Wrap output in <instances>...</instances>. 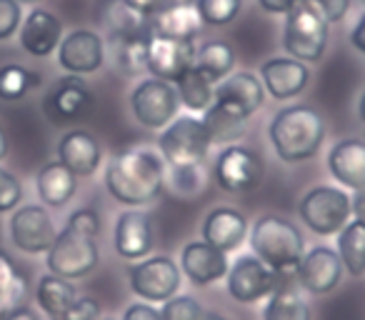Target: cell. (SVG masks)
<instances>
[{
  "instance_id": "obj_1",
  "label": "cell",
  "mask_w": 365,
  "mask_h": 320,
  "mask_svg": "<svg viewBox=\"0 0 365 320\" xmlns=\"http://www.w3.org/2000/svg\"><path fill=\"white\" fill-rule=\"evenodd\" d=\"M98 233H101V218L96 210H76L48 250V270L66 280H78L93 273L101 260V250L96 243Z\"/></svg>"
},
{
  "instance_id": "obj_2",
  "label": "cell",
  "mask_w": 365,
  "mask_h": 320,
  "mask_svg": "<svg viewBox=\"0 0 365 320\" xmlns=\"http://www.w3.org/2000/svg\"><path fill=\"white\" fill-rule=\"evenodd\" d=\"M165 165L150 150L130 148L118 153L106 170V188L123 205H145L163 193Z\"/></svg>"
},
{
  "instance_id": "obj_3",
  "label": "cell",
  "mask_w": 365,
  "mask_h": 320,
  "mask_svg": "<svg viewBox=\"0 0 365 320\" xmlns=\"http://www.w3.org/2000/svg\"><path fill=\"white\" fill-rule=\"evenodd\" d=\"M270 140L285 163H303L320 150L325 140V123L308 105H288L275 113L270 123Z\"/></svg>"
},
{
  "instance_id": "obj_4",
  "label": "cell",
  "mask_w": 365,
  "mask_h": 320,
  "mask_svg": "<svg viewBox=\"0 0 365 320\" xmlns=\"http://www.w3.org/2000/svg\"><path fill=\"white\" fill-rule=\"evenodd\" d=\"M250 248L275 273L290 275L305 253L303 233L280 215H263L250 230Z\"/></svg>"
},
{
  "instance_id": "obj_5",
  "label": "cell",
  "mask_w": 365,
  "mask_h": 320,
  "mask_svg": "<svg viewBox=\"0 0 365 320\" xmlns=\"http://www.w3.org/2000/svg\"><path fill=\"white\" fill-rule=\"evenodd\" d=\"M328 18L315 0H300L288 13L283 28V48L300 63H318L328 48Z\"/></svg>"
},
{
  "instance_id": "obj_6",
  "label": "cell",
  "mask_w": 365,
  "mask_h": 320,
  "mask_svg": "<svg viewBox=\"0 0 365 320\" xmlns=\"http://www.w3.org/2000/svg\"><path fill=\"white\" fill-rule=\"evenodd\" d=\"M213 138L205 123L200 118L182 115L168 125V130L160 135V150L170 168L180 165H200L208 155Z\"/></svg>"
},
{
  "instance_id": "obj_7",
  "label": "cell",
  "mask_w": 365,
  "mask_h": 320,
  "mask_svg": "<svg viewBox=\"0 0 365 320\" xmlns=\"http://www.w3.org/2000/svg\"><path fill=\"white\" fill-rule=\"evenodd\" d=\"M350 215H353V208H350L348 193L333 185H318L308 190L300 200V218L318 235L340 233L348 225Z\"/></svg>"
},
{
  "instance_id": "obj_8",
  "label": "cell",
  "mask_w": 365,
  "mask_h": 320,
  "mask_svg": "<svg viewBox=\"0 0 365 320\" xmlns=\"http://www.w3.org/2000/svg\"><path fill=\"white\" fill-rule=\"evenodd\" d=\"M263 100H265L263 81H258L253 73L240 71L218 83V88L213 91V103L210 105L218 108L220 113H225L233 120L245 123L263 105Z\"/></svg>"
},
{
  "instance_id": "obj_9",
  "label": "cell",
  "mask_w": 365,
  "mask_h": 320,
  "mask_svg": "<svg viewBox=\"0 0 365 320\" xmlns=\"http://www.w3.org/2000/svg\"><path fill=\"white\" fill-rule=\"evenodd\" d=\"M288 275L275 273L263 263L258 255H240L228 270V293L238 303H255V300L270 295Z\"/></svg>"
},
{
  "instance_id": "obj_10",
  "label": "cell",
  "mask_w": 365,
  "mask_h": 320,
  "mask_svg": "<svg viewBox=\"0 0 365 320\" xmlns=\"http://www.w3.org/2000/svg\"><path fill=\"white\" fill-rule=\"evenodd\" d=\"M213 175L218 185L228 193H248L263 180V160L255 150L245 145H228L215 160Z\"/></svg>"
},
{
  "instance_id": "obj_11",
  "label": "cell",
  "mask_w": 365,
  "mask_h": 320,
  "mask_svg": "<svg viewBox=\"0 0 365 320\" xmlns=\"http://www.w3.org/2000/svg\"><path fill=\"white\" fill-rule=\"evenodd\" d=\"M130 105L135 118L145 128H165L168 120H173L180 105V98L173 83L168 81H143L140 86L133 91Z\"/></svg>"
},
{
  "instance_id": "obj_12",
  "label": "cell",
  "mask_w": 365,
  "mask_h": 320,
  "mask_svg": "<svg viewBox=\"0 0 365 320\" xmlns=\"http://www.w3.org/2000/svg\"><path fill=\"white\" fill-rule=\"evenodd\" d=\"M130 288L145 300H170L180 288V270L165 255H155L130 268Z\"/></svg>"
},
{
  "instance_id": "obj_13",
  "label": "cell",
  "mask_w": 365,
  "mask_h": 320,
  "mask_svg": "<svg viewBox=\"0 0 365 320\" xmlns=\"http://www.w3.org/2000/svg\"><path fill=\"white\" fill-rule=\"evenodd\" d=\"M195 63L193 41L148 36V73L158 81L175 83Z\"/></svg>"
},
{
  "instance_id": "obj_14",
  "label": "cell",
  "mask_w": 365,
  "mask_h": 320,
  "mask_svg": "<svg viewBox=\"0 0 365 320\" xmlns=\"http://www.w3.org/2000/svg\"><path fill=\"white\" fill-rule=\"evenodd\" d=\"M56 225L41 205H23L11 218V240L28 255L48 253L56 240Z\"/></svg>"
},
{
  "instance_id": "obj_15",
  "label": "cell",
  "mask_w": 365,
  "mask_h": 320,
  "mask_svg": "<svg viewBox=\"0 0 365 320\" xmlns=\"http://www.w3.org/2000/svg\"><path fill=\"white\" fill-rule=\"evenodd\" d=\"M58 63L71 76H88L96 73L106 63V43L93 31H73L58 46Z\"/></svg>"
},
{
  "instance_id": "obj_16",
  "label": "cell",
  "mask_w": 365,
  "mask_h": 320,
  "mask_svg": "<svg viewBox=\"0 0 365 320\" xmlns=\"http://www.w3.org/2000/svg\"><path fill=\"white\" fill-rule=\"evenodd\" d=\"M295 273H298V280L305 290L323 295L330 293L340 283V278H343V263H340V255L335 250L320 245V248L303 253Z\"/></svg>"
},
{
  "instance_id": "obj_17",
  "label": "cell",
  "mask_w": 365,
  "mask_h": 320,
  "mask_svg": "<svg viewBox=\"0 0 365 320\" xmlns=\"http://www.w3.org/2000/svg\"><path fill=\"white\" fill-rule=\"evenodd\" d=\"M91 103H93V96H91V91L83 86V81H78L76 76H68V78H63L61 83H56V88L46 96L43 110L51 118V123L66 125V123H73L86 115Z\"/></svg>"
},
{
  "instance_id": "obj_18",
  "label": "cell",
  "mask_w": 365,
  "mask_h": 320,
  "mask_svg": "<svg viewBox=\"0 0 365 320\" xmlns=\"http://www.w3.org/2000/svg\"><path fill=\"white\" fill-rule=\"evenodd\" d=\"M180 268L193 285H210L228 275V258L223 250L213 248L205 240H198L182 248Z\"/></svg>"
},
{
  "instance_id": "obj_19",
  "label": "cell",
  "mask_w": 365,
  "mask_h": 320,
  "mask_svg": "<svg viewBox=\"0 0 365 320\" xmlns=\"http://www.w3.org/2000/svg\"><path fill=\"white\" fill-rule=\"evenodd\" d=\"M148 28H150V36L193 41V38L200 36L203 18H200L193 0L190 3H173V6H165L163 11L153 13L148 18Z\"/></svg>"
},
{
  "instance_id": "obj_20",
  "label": "cell",
  "mask_w": 365,
  "mask_h": 320,
  "mask_svg": "<svg viewBox=\"0 0 365 320\" xmlns=\"http://www.w3.org/2000/svg\"><path fill=\"white\" fill-rule=\"evenodd\" d=\"M260 78L268 93L278 100H290V98L300 96L310 81V73L305 63L295 61V58H270L260 68Z\"/></svg>"
},
{
  "instance_id": "obj_21",
  "label": "cell",
  "mask_w": 365,
  "mask_h": 320,
  "mask_svg": "<svg viewBox=\"0 0 365 320\" xmlns=\"http://www.w3.org/2000/svg\"><path fill=\"white\" fill-rule=\"evenodd\" d=\"M63 41V23L51 11L36 8L21 26V46L28 56L46 58L61 46Z\"/></svg>"
},
{
  "instance_id": "obj_22",
  "label": "cell",
  "mask_w": 365,
  "mask_h": 320,
  "mask_svg": "<svg viewBox=\"0 0 365 320\" xmlns=\"http://www.w3.org/2000/svg\"><path fill=\"white\" fill-rule=\"evenodd\" d=\"M98 23L108 33V41L150 36L148 16H143L138 8H133L125 0H103L98 8Z\"/></svg>"
},
{
  "instance_id": "obj_23",
  "label": "cell",
  "mask_w": 365,
  "mask_h": 320,
  "mask_svg": "<svg viewBox=\"0 0 365 320\" xmlns=\"http://www.w3.org/2000/svg\"><path fill=\"white\" fill-rule=\"evenodd\" d=\"M248 235V223L245 215L238 213L235 208H215L205 215L203 223V240L213 248L230 253V250L240 248V243Z\"/></svg>"
},
{
  "instance_id": "obj_24",
  "label": "cell",
  "mask_w": 365,
  "mask_h": 320,
  "mask_svg": "<svg viewBox=\"0 0 365 320\" xmlns=\"http://www.w3.org/2000/svg\"><path fill=\"white\" fill-rule=\"evenodd\" d=\"M153 248L150 220L140 210H125L115 223V250L125 260H140Z\"/></svg>"
},
{
  "instance_id": "obj_25",
  "label": "cell",
  "mask_w": 365,
  "mask_h": 320,
  "mask_svg": "<svg viewBox=\"0 0 365 320\" xmlns=\"http://www.w3.org/2000/svg\"><path fill=\"white\" fill-rule=\"evenodd\" d=\"M328 168L338 183L345 188H365V140L345 138L330 150Z\"/></svg>"
},
{
  "instance_id": "obj_26",
  "label": "cell",
  "mask_w": 365,
  "mask_h": 320,
  "mask_svg": "<svg viewBox=\"0 0 365 320\" xmlns=\"http://www.w3.org/2000/svg\"><path fill=\"white\" fill-rule=\"evenodd\" d=\"M58 160L76 175H93L101 165V145L86 130H71L58 143Z\"/></svg>"
},
{
  "instance_id": "obj_27",
  "label": "cell",
  "mask_w": 365,
  "mask_h": 320,
  "mask_svg": "<svg viewBox=\"0 0 365 320\" xmlns=\"http://www.w3.org/2000/svg\"><path fill=\"white\" fill-rule=\"evenodd\" d=\"M36 185L43 203L51 205V208H63L76 195L78 175L71 168H66L61 160H56V163L43 165L41 173H38Z\"/></svg>"
},
{
  "instance_id": "obj_28",
  "label": "cell",
  "mask_w": 365,
  "mask_h": 320,
  "mask_svg": "<svg viewBox=\"0 0 365 320\" xmlns=\"http://www.w3.org/2000/svg\"><path fill=\"white\" fill-rule=\"evenodd\" d=\"M78 293L73 288L71 280L61 278V275H43L41 283H38V305L43 308V313L48 318L58 320L73 303H76Z\"/></svg>"
},
{
  "instance_id": "obj_29",
  "label": "cell",
  "mask_w": 365,
  "mask_h": 320,
  "mask_svg": "<svg viewBox=\"0 0 365 320\" xmlns=\"http://www.w3.org/2000/svg\"><path fill=\"white\" fill-rule=\"evenodd\" d=\"M265 320H310V308L303 295L290 283H280L270 293V300L263 310Z\"/></svg>"
},
{
  "instance_id": "obj_30",
  "label": "cell",
  "mask_w": 365,
  "mask_h": 320,
  "mask_svg": "<svg viewBox=\"0 0 365 320\" xmlns=\"http://www.w3.org/2000/svg\"><path fill=\"white\" fill-rule=\"evenodd\" d=\"M195 68L208 78L210 83H220L228 78V73L235 66V53L228 43L223 41H210L205 43L200 51H195Z\"/></svg>"
},
{
  "instance_id": "obj_31",
  "label": "cell",
  "mask_w": 365,
  "mask_h": 320,
  "mask_svg": "<svg viewBox=\"0 0 365 320\" xmlns=\"http://www.w3.org/2000/svg\"><path fill=\"white\" fill-rule=\"evenodd\" d=\"M175 91L180 103L188 110L193 113H205L213 103V83L198 71V68H188V73H182L180 78L175 81Z\"/></svg>"
},
{
  "instance_id": "obj_32",
  "label": "cell",
  "mask_w": 365,
  "mask_h": 320,
  "mask_svg": "<svg viewBox=\"0 0 365 320\" xmlns=\"http://www.w3.org/2000/svg\"><path fill=\"white\" fill-rule=\"evenodd\" d=\"M338 255L350 275L365 273V225L353 220L338 233Z\"/></svg>"
},
{
  "instance_id": "obj_33",
  "label": "cell",
  "mask_w": 365,
  "mask_h": 320,
  "mask_svg": "<svg viewBox=\"0 0 365 320\" xmlns=\"http://www.w3.org/2000/svg\"><path fill=\"white\" fill-rule=\"evenodd\" d=\"M113 61L115 68L125 76H140L148 71V36L123 38V41H110Z\"/></svg>"
},
{
  "instance_id": "obj_34",
  "label": "cell",
  "mask_w": 365,
  "mask_h": 320,
  "mask_svg": "<svg viewBox=\"0 0 365 320\" xmlns=\"http://www.w3.org/2000/svg\"><path fill=\"white\" fill-rule=\"evenodd\" d=\"M28 295V283L6 253H0V308L11 313L21 308Z\"/></svg>"
},
{
  "instance_id": "obj_35",
  "label": "cell",
  "mask_w": 365,
  "mask_h": 320,
  "mask_svg": "<svg viewBox=\"0 0 365 320\" xmlns=\"http://www.w3.org/2000/svg\"><path fill=\"white\" fill-rule=\"evenodd\" d=\"M41 86V76L16 63L0 68V98L3 100H21L33 88Z\"/></svg>"
},
{
  "instance_id": "obj_36",
  "label": "cell",
  "mask_w": 365,
  "mask_h": 320,
  "mask_svg": "<svg viewBox=\"0 0 365 320\" xmlns=\"http://www.w3.org/2000/svg\"><path fill=\"white\" fill-rule=\"evenodd\" d=\"M195 8H198L203 23L220 28L238 18L240 8H243V0H195Z\"/></svg>"
},
{
  "instance_id": "obj_37",
  "label": "cell",
  "mask_w": 365,
  "mask_h": 320,
  "mask_svg": "<svg viewBox=\"0 0 365 320\" xmlns=\"http://www.w3.org/2000/svg\"><path fill=\"white\" fill-rule=\"evenodd\" d=\"M160 320H203V308L190 295H178L163 303Z\"/></svg>"
},
{
  "instance_id": "obj_38",
  "label": "cell",
  "mask_w": 365,
  "mask_h": 320,
  "mask_svg": "<svg viewBox=\"0 0 365 320\" xmlns=\"http://www.w3.org/2000/svg\"><path fill=\"white\" fill-rule=\"evenodd\" d=\"M23 198V185L11 170L0 168V213H8V210L18 208Z\"/></svg>"
},
{
  "instance_id": "obj_39",
  "label": "cell",
  "mask_w": 365,
  "mask_h": 320,
  "mask_svg": "<svg viewBox=\"0 0 365 320\" xmlns=\"http://www.w3.org/2000/svg\"><path fill=\"white\" fill-rule=\"evenodd\" d=\"M23 23L18 0H0V41H8Z\"/></svg>"
},
{
  "instance_id": "obj_40",
  "label": "cell",
  "mask_w": 365,
  "mask_h": 320,
  "mask_svg": "<svg viewBox=\"0 0 365 320\" xmlns=\"http://www.w3.org/2000/svg\"><path fill=\"white\" fill-rule=\"evenodd\" d=\"M101 318V305L93 298H76V303L66 310L58 320H98Z\"/></svg>"
},
{
  "instance_id": "obj_41",
  "label": "cell",
  "mask_w": 365,
  "mask_h": 320,
  "mask_svg": "<svg viewBox=\"0 0 365 320\" xmlns=\"http://www.w3.org/2000/svg\"><path fill=\"white\" fill-rule=\"evenodd\" d=\"M320 6V11L325 13V18H328V23H338L343 21L345 16H348L350 6H353V0H315Z\"/></svg>"
},
{
  "instance_id": "obj_42",
  "label": "cell",
  "mask_w": 365,
  "mask_h": 320,
  "mask_svg": "<svg viewBox=\"0 0 365 320\" xmlns=\"http://www.w3.org/2000/svg\"><path fill=\"white\" fill-rule=\"evenodd\" d=\"M125 3H130V6L138 8L143 16L150 18L153 13L163 11L165 6H173V3H190V0H125Z\"/></svg>"
},
{
  "instance_id": "obj_43",
  "label": "cell",
  "mask_w": 365,
  "mask_h": 320,
  "mask_svg": "<svg viewBox=\"0 0 365 320\" xmlns=\"http://www.w3.org/2000/svg\"><path fill=\"white\" fill-rule=\"evenodd\" d=\"M123 320H160V310L145 303H135L123 313Z\"/></svg>"
},
{
  "instance_id": "obj_44",
  "label": "cell",
  "mask_w": 365,
  "mask_h": 320,
  "mask_svg": "<svg viewBox=\"0 0 365 320\" xmlns=\"http://www.w3.org/2000/svg\"><path fill=\"white\" fill-rule=\"evenodd\" d=\"M300 0H258V6L265 13H273V16H288Z\"/></svg>"
},
{
  "instance_id": "obj_45",
  "label": "cell",
  "mask_w": 365,
  "mask_h": 320,
  "mask_svg": "<svg viewBox=\"0 0 365 320\" xmlns=\"http://www.w3.org/2000/svg\"><path fill=\"white\" fill-rule=\"evenodd\" d=\"M350 208H353V218L365 225V188L355 190V195L350 198Z\"/></svg>"
},
{
  "instance_id": "obj_46",
  "label": "cell",
  "mask_w": 365,
  "mask_h": 320,
  "mask_svg": "<svg viewBox=\"0 0 365 320\" xmlns=\"http://www.w3.org/2000/svg\"><path fill=\"white\" fill-rule=\"evenodd\" d=\"M350 43H353L360 53H365V13L358 18V23H355L353 33H350Z\"/></svg>"
},
{
  "instance_id": "obj_47",
  "label": "cell",
  "mask_w": 365,
  "mask_h": 320,
  "mask_svg": "<svg viewBox=\"0 0 365 320\" xmlns=\"http://www.w3.org/2000/svg\"><path fill=\"white\" fill-rule=\"evenodd\" d=\"M6 320H38V315L33 313V310H28L26 305H21V308L6 313Z\"/></svg>"
},
{
  "instance_id": "obj_48",
  "label": "cell",
  "mask_w": 365,
  "mask_h": 320,
  "mask_svg": "<svg viewBox=\"0 0 365 320\" xmlns=\"http://www.w3.org/2000/svg\"><path fill=\"white\" fill-rule=\"evenodd\" d=\"M8 155V135H6V130L0 128V160Z\"/></svg>"
},
{
  "instance_id": "obj_49",
  "label": "cell",
  "mask_w": 365,
  "mask_h": 320,
  "mask_svg": "<svg viewBox=\"0 0 365 320\" xmlns=\"http://www.w3.org/2000/svg\"><path fill=\"white\" fill-rule=\"evenodd\" d=\"M360 118L365 120V93H363V98H360Z\"/></svg>"
},
{
  "instance_id": "obj_50",
  "label": "cell",
  "mask_w": 365,
  "mask_h": 320,
  "mask_svg": "<svg viewBox=\"0 0 365 320\" xmlns=\"http://www.w3.org/2000/svg\"><path fill=\"white\" fill-rule=\"evenodd\" d=\"M203 320H225V318H220V315H203Z\"/></svg>"
},
{
  "instance_id": "obj_51",
  "label": "cell",
  "mask_w": 365,
  "mask_h": 320,
  "mask_svg": "<svg viewBox=\"0 0 365 320\" xmlns=\"http://www.w3.org/2000/svg\"><path fill=\"white\" fill-rule=\"evenodd\" d=\"M0 320H6V310L0 308Z\"/></svg>"
},
{
  "instance_id": "obj_52",
  "label": "cell",
  "mask_w": 365,
  "mask_h": 320,
  "mask_svg": "<svg viewBox=\"0 0 365 320\" xmlns=\"http://www.w3.org/2000/svg\"><path fill=\"white\" fill-rule=\"evenodd\" d=\"M18 3H38V0H18Z\"/></svg>"
},
{
  "instance_id": "obj_53",
  "label": "cell",
  "mask_w": 365,
  "mask_h": 320,
  "mask_svg": "<svg viewBox=\"0 0 365 320\" xmlns=\"http://www.w3.org/2000/svg\"><path fill=\"white\" fill-rule=\"evenodd\" d=\"M363 3H365V0H363Z\"/></svg>"
}]
</instances>
